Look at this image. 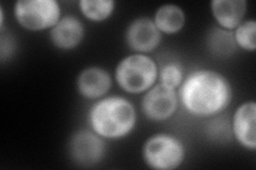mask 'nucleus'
<instances>
[{"label":"nucleus","instance_id":"1","mask_svg":"<svg viewBox=\"0 0 256 170\" xmlns=\"http://www.w3.org/2000/svg\"><path fill=\"white\" fill-rule=\"evenodd\" d=\"M178 94L182 107L189 114L210 117L228 107L233 91L230 81L220 72L196 69L184 78Z\"/></svg>","mask_w":256,"mask_h":170},{"label":"nucleus","instance_id":"2","mask_svg":"<svg viewBox=\"0 0 256 170\" xmlns=\"http://www.w3.org/2000/svg\"><path fill=\"white\" fill-rule=\"evenodd\" d=\"M92 130L104 140H120L130 135L137 124L134 104L121 96H108L94 103L89 112Z\"/></svg>","mask_w":256,"mask_h":170},{"label":"nucleus","instance_id":"3","mask_svg":"<svg viewBox=\"0 0 256 170\" xmlns=\"http://www.w3.org/2000/svg\"><path fill=\"white\" fill-rule=\"evenodd\" d=\"M158 66L150 56L132 53L125 56L116 65L114 77L122 90L130 94L148 92L158 80Z\"/></svg>","mask_w":256,"mask_h":170},{"label":"nucleus","instance_id":"4","mask_svg":"<svg viewBox=\"0 0 256 170\" xmlns=\"http://www.w3.org/2000/svg\"><path fill=\"white\" fill-rule=\"evenodd\" d=\"M142 158L150 169L174 170L185 160L186 148L178 137L169 133H157L144 143Z\"/></svg>","mask_w":256,"mask_h":170},{"label":"nucleus","instance_id":"5","mask_svg":"<svg viewBox=\"0 0 256 170\" xmlns=\"http://www.w3.org/2000/svg\"><path fill=\"white\" fill-rule=\"evenodd\" d=\"M14 16L22 28L42 31L61 19V7L56 0H20L14 5Z\"/></svg>","mask_w":256,"mask_h":170},{"label":"nucleus","instance_id":"6","mask_svg":"<svg viewBox=\"0 0 256 170\" xmlns=\"http://www.w3.org/2000/svg\"><path fill=\"white\" fill-rule=\"evenodd\" d=\"M70 159L79 166L90 167L100 163L106 155V144L92 129H82L70 136L68 142Z\"/></svg>","mask_w":256,"mask_h":170},{"label":"nucleus","instance_id":"7","mask_svg":"<svg viewBox=\"0 0 256 170\" xmlns=\"http://www.w3.org/2000/svg\"><path fill=\"white\" fill-rule=\"evenodd\" d=\"M178 107V95L173 88L162 84L150 87L142 98L143 114L152 121H164L171 118Z\"/></svg>","mask_w":256,"mask_h":170},{"label":"nucleus","instance_id":"8","mask_svg":"<svg viewBox=\"0 0 256 170\" xmlns=\"http://www.w3.org/2000/svg\"><path fill=\"white\" fill-rule=\"evenodd\" d=\"M125 39L132 50L146 54L159 46L162 42V32L158 30L153 19L139 17L128 25Z\"/></svg>","mask_w":256,"mask_h":170},{"label":"nucleus","instance_id":"9","mask_svg":"<svg viewBox=\"0 0 256 170\" xmlns=\"http://www.w3.org/2000/svg\"><path fill=\"white\" fill-rule=\"evenodd\" d=\"M233 135L244 148L256 149V103L246 101L236 109L232 120Z\"/></svg>","mask_w":256,"mask_h":170},{"label":"nucleus","instance_id":"10","mask_svg":"<svg viewBox=\"0 0 256 170\" xmlns=\"http://www.w3.org/2000/svg\"><path fill=\"white\" fill-rule=\"evenodd\" d=\"M50 37L54 47L61 50L74 49L84 37L82 21L74 15H66L50 29Z\"/></svg>","mask_w":256,"mask_h":170},{"label":"nucleus","instance_id":"11","mask_svg":"<svg viewBox=\"0 0 256 170\" xmlns=\"http://www.w3.org/2000/svg\"><path fill=\"white\" fill-rule=\"evenodd\" d=\"M112 86L109 72L98 66L84 68L77 78L78 93L86 99H100L105 96Z\"/></svg>","mask_w":256,"mask_h":170},{"label":"nucleus","instance_id":"12","mask_svg":"<svg viewBox=\"0 0 256 170\" xmlns=\"http://www.w3.org/2000/svg\"><path fill=\"white\" fill-rule=\"evenodd\" d=\"M248 3L246 0H212L210 10L220 28L235 30L244 19Z\"/></svg>","mask_w":256,"mask_h":170},{"label":"nucleus","instance_id":"13","mask_svg":"<svg viewBox=\"0 0 256 170\" xmlns=\"http://www.w3.org/2000/svg\"><path fill=\"white\" fill-rule=\"evenodd\" d=\"M153 20L162 33L175 34L185 26L186 14L180 6L168 3L158 7Z\"/></svg>","mask_w":256,"mask_h":170},{"label":"nucleus","instance_id":"14","mask_svg":"<svg viewBox=\"0 0 256 170\" xmlns=\"http://www.w3.org/2000/svg\"><path fill=\"white\" fill-rule=\"evenodd\" d=\"M206 46L210 52L218 58H226L233 54L237 45L234 38L233 31L214 27L208 31L206 35Z\"/></svg>","mask_w":256,"mask_h":170},{"label":"nucleus","instance_id":"15","mask_svg":"<svg viewBox=\"0 0 256 170\" xmlns=\"http://www.w3.org/2000/svg\"><path fill=\"white\" fill-rule=\"evenodd\" d=\"M79 7L82 15L91 21L100 22L108 19L116 9L114 0H80Z\"/></svg>","mask_w":256,"mask_h":170},{"label":"nucleus","instance_id":"16","mask_svg":"<svg viewBox=\"0 0 256 170\" xmlns=\"http://www.w3.org/2000/svg\"><path fill=\"white\" fill-rule=\"evenodd\" d=\"M237 47L246 51L256 49V22L253 19L244 20L233 32Z\"/></svg>","mask_w":256,"mask_h":170},{"label":"nucleus","instance_id":"17","mask_svg":"<svg viewBox=\"0 0 256 170\" xmlns=\"http://www.w3.org/2000/svg\"><path fill=\"white\" fill-rule=\"evenodd\" d=\"M184 68L178 62H169L159 68L158 80L160 84L178 90L184 81Z\"/></svg>","mask_w":256,"mask_h":170}]
</instances>
